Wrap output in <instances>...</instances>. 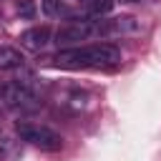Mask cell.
<instances>
[{
	"mask_svg": "<svg viewBox=\"0 0 161 161\" xmlns=\"http://www.w3.org/2000/svg\"><path fill=\"white\" fill-rule=\"evenodd\" d=\"M18 15L20 18H35V3L33 0H18Z\"/></svg>",
	"mask_w": 161,
	"mask_h": 161,
	"instance_id": "30bf717a",
	"label": "cell"
},
{
	"mask_svg": "<svg viewBox=\"0 0 161 161\" xmlns=\"http://www.w3.org/2000/svg\"><path fill=\"white\" fill-rule=\"evenodd\" d=\"M15 131H18V136H20L25 143H30V146H35V148H40V151H60V148H63V136H60L58 131L48 128V126L20 121V123L15 126Z\"/></svg>",
	"mask_w": 161,
	"mask_h": 161,
	"instance_id": "7a4b0ae2",
	"label": "cell"
},
{
	"mask_svg": "<svg viewBox=\"0 0 161 161\" xmlns=\"http://www.w3.org/2000/svg\"><path fill=\"white\" fill-rule=\"evenodd\" d=\"M91 38H96V20H73V23L58 28V33H55L58 45H73V43L91 40Z\"/></svg>",
	"mask_w": 161,
	"mask_h": 161,
	"instance_id": "5b68a950",
	"label": "cell"
},
{
	"mask_svg": "<svg viewBox=\"0 0 161 161\" xmlns=\"http://www.w3.org/2000/svg\"><path fill=\"white\" fill-rule=\"evenodd\" d=\"M113 5H116V0H80L78 13H80L83 18H93V20H98V18L108 15V13L113 10Z\"/></svg>",
	"mask_w": 161,
	"mask_h": 161,
	"instance_id": "52a82bcc",
	"label": "cell"
},
{
	"mask_svg": "<svg viewBox=\"0 0 161 161\" xmlns=\"http://www.w3.org/2000/svg\"><path fill=\"white\" fill-rule=\"evenodd\" d=\"M43 13H45L48 18L63 15V13H65V10H63V0H43Z\"/></svg>",
	"mask_w": 161,
	"mask_h": 161,
	"instance_id": "9c48e42d",
	"label": "cell"
},
{
	"mask_svg": "<svg viewBox=\"0 0 161 161\" xmlns=\"http://www.w3.org/2000/svg\"><path fill=\"white\" fill-rule=\"evenodd\" d=\"M50 43V28L48 25H35L20 33V45L28 50H43Z\"/></svg>",
	"mask_w": 161,
	"mask_h": 161,
	"instance_id": "8992f818",
	"label": "cell"
},
{
	"mask_svg": "<svg viewBox=\"0 0 161 161\" xmlns=\"http://www.w3.org/2000/svg\"><path fill=\"white\" fill-rule=\"evenodd\" d=\"M25 58L20 50L10 48V45H0V70H15V68H23Z\"/></svg>",
	"mask_w": 161,
	"mask_h": 161,
	"instance_id": "ba28073f",
	"label": "cell"
},
{
	"mask_svg": "<svg viewBox=\"0 0 161 161\" xmlns=\"http://www.w3.org/2000/svg\"><path fill=\"white\" fill-rule=\"evenodd\" d=\"M121 3H141V0H121Z\"/></svg>",
	"mask_w": 161,
	"mask_h": 161,
	"instance_id": "8fae6325",
	"label": "cell"
},
{
	"mask_svg": "<svg viewBox=\"0 0 161 161\" xmlns=\"http://www.w3.org/2000/svg\"><path fill=\"white\" fill-rule=\"evenodd\" d=\"M141 33V23L133 15H118V18H98L96 20V38H128V35H138Z\"/></svg>",
	"mask_w": 161,
	"mask_h": 161,
	"instance_id": "277c9868",
	"label": "cell"
},
{
	"mask_svg": "<svg viewBox=\"0 0 161 161\" xmlns=\"http://www.w3.org/2000/svg\"><path fill=\"white\" fill-rule=\"evenodd\" d=\"M53 63L60 68H111L121 63V50L113 43H91V45H73L63 48L53 55Z\"/></svg>",
	"mask_w": 161,
	"mask_h": 161,
	"instance_id": "6da1fadb",
	"label": "cell"
},
{
	"mask_svg": "<svg viewBox=\"0 0 161 161\" xmlns=\"http://www.w3.org/2000/svg\"><path fill=\"white\" fill-rule=\"evenodd\" d=\"M0 101H3V106L13 108V111H20V113H30V111H35L40 106L38 93L25 88L18 80H8V83L0 86Z\"/></svg>",
	"mask_w": 161,
	"mask_h": 161,
	"instance_id": "3957f363",
	"label": "cell"
}]
</instances>
